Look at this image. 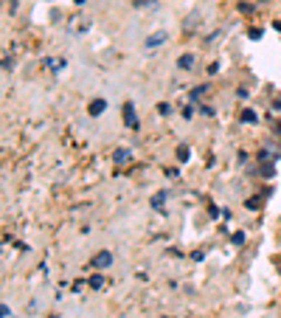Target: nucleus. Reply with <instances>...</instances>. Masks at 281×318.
<instances>
[{"label": "nucleus", "mask_w": 281, "mask_h": 318, "mask_svg": "<svg viewBox=\"0 0 281 318\" xmlns=\"http://www.w3.org/2000/svg\"><path fill=\"white\" fill-rule=\"evenodd\" d=\"M166 31H155V34H149L147 37V48H158V45H161V43H166Z\"/></svg>", "instance_id": "f257e3e1"}, {"label": "nucleus", "mask_w": 281, "mask_h": 318, "mask_svg": "<svg viewBox=\"0 0 281 318\" xmlns=\"http://www.w3.org/2000/svg\"><path fill=\"white\" fill-rule=\"evenodd\" d=\"M124 121H126V127H138V119H135V113H132V104H129V101L124 104Z\"/></svg>", "instance_id": "f03ea898"}, {"label": "nucleus", "mask_w": 281, "mask_h": 318, "mask_svg": "<svg viewBox=\"0 0 281 318\" xmlns=\"http://www.w3.org/2000/svg\"><path fill=\"white\" fill-rule=\"evenodd\" d=\"M177 68H180V71H191V68H194V57H191V54H183V57L177 59Z\"/></svg>", "instance_id": "7ed1b4c3"}, {"label": "nucleus", "mask_w": 281, "mask_h": 318, "mask_svg": "<svg viewBox=\"0 0 281 318\" xmlns=\"http://www.w3.org/2000/svg\"><path fill=\"white\" fill-rule=\"evenodd\" d=\"M104 107H107V101H104V99L90 101V116H101V113H104Z\"/></svg>", "instance_id": "20e7f679"}, {"label": "nucleus", "mask_w": 281, "mask_h": 318, "mask_svg": "<svg viewBox=\"0 0 281 318\" xmlns=\"http://www.w3.org/2000/svg\"><path fill=\"white\" fill-rule=\"evenodd\" d=\"M110 262H112V256H110V254H107V251H104V254H98L96 259H93V265H96V268H107Z\"/></svg>", "instance_id": "39448f33"}, {"label": "nucleus", "mask_w": 281, "mask_h": 318, "mask_svg": "<svg viewBox=\"0 0 281 318\" xmlns=\"http://www.w3.org/2000/svg\"><path fill=\"white\" fill-rule=\"evenodd\" d=\"M115 161L126 163V161H129V149H118V152H115Z\"/></svg>", "instance_id": "423d86ee"}, {"label": "nucleus", "mask_w": 281, "mask_h": 318, "mask_svg": "<svg viewBox=\"0 0 281 318\" xmlns=\"http://www.w3.org/2000/svg\"><path fill=\"white\" fill-rule=\"evenodd\" d=\"M163 200H166V191H161V194H155V200H152V203H155V208H161V205H163Z\"/></svg>", "instance_id": "0eeeda50"}, {"label": "nucleus", "mask_w": 281, "mask_h": 318, "mask_svg": "<svg viewBox=\"0 0 281 318\" xmlns=\"http://www.w3.org/2000/svg\"><path fill=\"white\" fill-rule=\"evenodd\" d=\"M158 113H161V116H169V113H172V107H169L166 101H161V104H158Z\"/></svg>", "instance_id": "6e6552de"}, {"label": "nucleus", "mask_w": 281, "mask_h": 318, "mask_svg": "<svg viewBox=\"0 0 281 318\" xmlns=\"http://www.w3.org/2000/svg\"><path fill=\"white\" fill-rule=\"evenodd\" d=\"M242 121H247V124H253V121H256V116H253V110H245V116H242Z\"/></svg>", "instance_id": "1a4fd4ad"}, {"label": "nucleus", "mask_w": 281, "mask_h": 318, "mask_svg": "<svg viewBox=\"0 0 281 318\" xmlns=\"http://www.w3.org/2000/svg\"><path fill=\"white\" fill-rule=\"evenodd\" d=\"M177 155H180V161H189V158H186V155H189V149L180 147V149H177Z\"/></svg>", "instance_id": "9d476101"}, {"label": "nucleus", "mask_w": 281, "mask_h": 318, "mask_svg": "<svg viewBox=\"0 0 281 318\" xmlns=\"http://www.w3.org/2000/svg\"><path fill=\"white\" fill-rule=\"evenodd\" d=\"M90 287H101V276H93V279H90Z\"/></svg>", "instance_id": "9b49d317"}]
</instances>
